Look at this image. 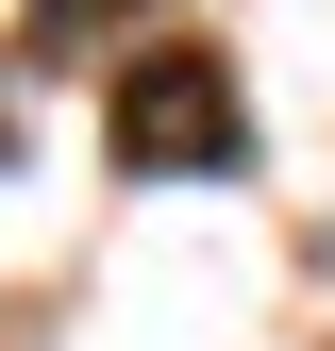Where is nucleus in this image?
Listing matches in <instances>:
<instances>
[{"label": "nucleus", "instance_id": "nucleus-1", "mask_svg": "<svg viewBox=\"0 0 335 351\" xmlns=\"http://www.w3.org/2000/svg\"><path fill=\"white\" fill-rule=\"evenodd\" d=\"M101 134H117V167H135V184H235V167H251V101H235V67L201 51V34H168V51L117 67Z\"/></svg>", "mask_w": 335, "mask_h": 351}]
</instances>
